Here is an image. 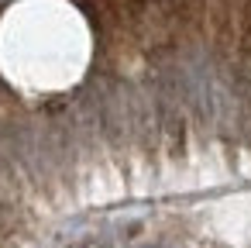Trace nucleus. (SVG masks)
I'll use <instances>...</instances> for the list:
<instances>
[{
  "label": "nucleus",
  "instance_id": "obj_1",
  "mask_svg": "<svg viewBox=\"0 0 251 248\" xmlns=\"http://www.w3.org/2000/svg\"><path fill=\"white\" fill-rule=\"evenodd\" d=\"M0 155H4V145H0Z\"/></svg>",
  "mask_w": 251,
  "mask_h": 248
}]
</instances>
